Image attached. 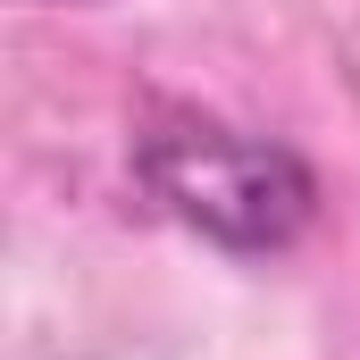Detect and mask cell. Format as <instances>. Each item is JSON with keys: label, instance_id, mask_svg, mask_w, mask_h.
Here are the masks:
<instances>
[{"label": "cell", "instance_id": "cell-1", "mask_svg": "<svg viewBox=\"0 0 360 360\" xmlns=\"http://www.w3.org/2000/svg\"><path fill=\"white\" fill-rule=\"evenodd\" d=\"M134 193L226 260H276L319 226V168L210 109H151L134 126Z\"/></svg>", "mask_w": 360, "mask_h": 360}, {"label": "cell", "instance_id": "cell-2", "mask_svg": "<svg viewBox=\"0 0 360 360\" xmlns=\"http://www.w3.org/2000/svg\"><path fill=\"white\" fill-rule=\"evenodd\" d=\"M34 8H92V0H34Z\"/></svg>", "mask_w": 360, "mask_h": 360}]
</instances>
